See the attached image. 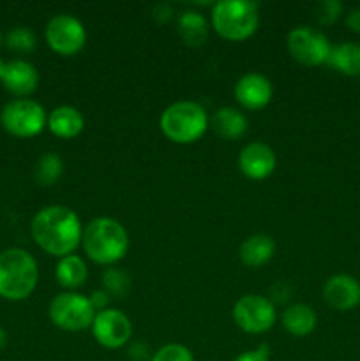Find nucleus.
Returning a JSON list of instances; mask_svg holds the SVG:
<instances>
[{"label":"nucleus","instance_id":"33","mask_svg":"<svg viewBox=\"0 0 360 361\" xmlns=\"http://www.w3.org/2000/svg\"><path fill=\"white\" fill-rule=\"evenodd\" d=\"M6 344H7V334H6V330L0 326V349L6 348Z\"/></svg>","mask_w":360,"mask_h":361},{"label":"nucleus","instance_id":"17","mask_svg":"<svg viewBox=\"0 0 360 361\" xmlns=\"http://www.w3.org/2000/svg\"><path fill=\"white\" fill-rule=\"evenodd\" d=\"M46 123H48V129L55 136L71 140V137H76L83 130L85 118L80 109L73 108V106H59V108L49 113Z\"/></svg>","mask_w":360,"mask_h":361},{"label":"nucleus","instance_id":"24","mask_svg":"<svg viewBox=\"0 0 360 361\" xmlns=\"http://www.w3.org/2000/svg\"><path fill=\"white\" fill-rule=\"evenodd\" d=\"M102 284H104V291L115 300L126 298V296L129 295L131 279L129 275L122 270L106 268L104 274H102Z\"/></svg>","mask_w":360,"mask_h":361},{"label":"nucleus","instance_id":"28","mask_svg":"<svg viewBox=\"0 0 360 361\" xmlns=\"http://www.w3.org/2000/svg\"><path fill=\"white\" fill-rule=\"evenodd\" d=\"M235 361H270V349L267 344H261L254 351H246L236 356Z\"/></svg>","mask_w":360,"mask_h":361},{"label":"nucleus","instance_id":"1","mask_svg":"<svg viewBox=\"0 0 360 361\" xmlns=\"http://www.w3.org/2000/svg\"><path fill=\"white\" fill-rule=\"evenodd\" d=\"M32 238L44 252L56 257L71 256L81 243L83 228L71 208L52 204L37 212L30 226Z\"/></svg>","mask_w":360,"mask_h":361},{"label":"nucleus","instance_id":"20","mask_svg":"<svg viewBox=\"0 0 360 361\" xmlns=\"http://www.w3.org/2000/svg\"><path fill=\"white\" fill-rule=\"evenodd\" d=\"M87 264L76 254L71 256L60 257L59 264H56L55 277L59 284L66 289H78L85 284L87 281Z\"/></svg>","mask_w":360,"mask_h":361},{"label":"nucleus","instance_id":"5","mask_svg":"<svg viewBox=\"0 0 360 361\" xmlns=\"http://www.w3.org/2000/svg\"><path fill=\"white\" fill-rule=\"evenodd\" d=\"M260 11L249 0H219L212 9V27L228 41H244L256 32Z\"/></svg>","mask_w":360,"mask_h":361},{"label":"nucleus","instance_id":"30","mask_svg":"<svg viewBox=\"0 0 360 361\" xmlns=\"http://www.w3.org/2000/svg\"><path fill=\"white\" fill-rule=\"evenodd\" d=\"M289 295H292V288H289L288 284H284V282H277V284L274 286V288L270 289V296L272 303H284L286 300L289 298Z\"/></svg>","mask_w":360,"mask_h":361},{"label":"nucleus","instance_id":"16","mask_svg":"<svg viewBox=\"0 0 360 361\" xmlns=\"http://www.w3.org/2000/svg\"><path fill=\"white\" fill-rule=\"evenodd\" d=\"M210 127L219 137L222 140H239L246 134L247 130V118L240 109L226 106V108H219L217 111L212 115Z\"/></svg>","mask_w":360,"mask_h":361},{"label":"nucleus","instance_id":"32","mask_svg":"<svg viewBox=\"0 0 360 361\" xmlns=\"http://www.w3.org/2000/svg\"><path fill=\"white\" fill-rule=\"evenodd\" d=\"M346 25L352 32H360V9L349 11V14L346 16Z\"/></svg>","mask_w":360,"mask_h":361},{"label":"nucleus","instance_id":"22","mask_svg":"<svg viewBox=\"0 0 360 361\" xmlns=\"http://www.w3.org/2000/svg\"><path fill=\"white\" fill-rule=\"evenodd\" d=\"M179 34L189 46H201L208 37V21L196 11H186L179 18Z\"/></svg>","mask_w":360,"mask_h":361},{"label":"nucleus","instance_id":"14","mask_svg":"<svg viewBox=\"0 0 360 361\" xmlns=\"http://www.w3.org/2000/svg\"><path fill=\"white\" fill-rule=\"evenodd\" d=\"M272 94H274L272 83L263 74L247 73L235 85L236 101L246 109L265 108L270 102Z\"/></svg>","mask_w":360,"mask_h":361},{"label":"nucleus","instance_id":"12","mask_svg":"<svg viewBox=\"0 0 360 361\" xmlns=\"http://www.w3.org/2000/svg\"><path fill=\"white\" fill-rule=\"evenodd\" d=\"M277 159L274 150L261 141L246 145L239 155V168L247 178L263 180L274 173Z\"/></svg>","mask_w":360,"mask_h":361},{"label":"nucleus","instance_id":"15","mask_svg":"<svg viewBox=\"0 0 360 361\" xmlns=\"http://www.w3.org/2000/svg\"><path fill=\"white\" fill-rule=\"evenodd\" d=\"M2 83L7 92L25 97V95L32 94L37 88V69L30 62H25V60H13V62L6 63Z\"/></svg>","mask_w":360,"mask_h":361},{"label":"nucleus","instance_id":"7","mask_svg":"<svg viewBox=\"0 0 360 361\" xmlns=\"http://www.w3.org/2000/svg\"><path fill=\"white\" fill-rule=\"evenodd\" d=\"M4 129L18 137H32L42 133L48 116L44 108L32 99H16L4 106L0 115Z\"/></svg>","mask_w":360,"mask_h":361},{"label":"nucleus","instance_id":"11","mask_svg":"<svg viewBox=\"0 0 360 361\" xmlns=\"http://www.w3.org/2000/svg\"><path fill=\"white\" fill-rule=\"evenodd\" d=\"M94 338L106 349H120L133 335L129 317L116 309H106L97 312L92 323Z\"/></svg>","mask_w":360,"mask_h":361},{"label":"nucleus","instance_id":"35","mask_svg":"<svg viewBox=\"0 0 360 361\" xmlns=\"http://www.w3.org/2000/svg\"><path fill=\"white\" fill-rule=\"evenodd\" d=\"M0 44H2V34H0Z\"/></svg>","mask_w":360,"mask_h":361},{"label":"nucleus","instance_id":"23","mask_svg":"<svg viewBox=\"0 0 360 361\" xmlns=\"http://www.w3.org/2000/svg\"><path fill=\"white\" fill-rule=\"evenodd\" d=\"M62 169H64L62 159H60L56 154H53V152H46V154H42L41 157L37 159V162H35L34 178L39 185L49 187L60 178Z\"/></svg>","mask_w":360,"mask_h":361},{"label":"nucleus","instance_id":"18","mask_svg":"<svg viewBox=\"0 0 360 361\" xmlns=\"http://www.w3.org/2000/svg\"><path fill=\"white\" fill-rule=\"evenodd\" d=\"M275 242L268 235H253L240 245V261L249 268H260L272 259Z\"/></svg>","mask_w":360,"mask_h":361},{"label":"nucleus","instance_id":"2","mask_svg":"<svg viewBox=\"0 0 360 361\" xmlns=\"http://www.w3.org/2000/svg\"><path fill=\"white\" fill-rule=\"evenodd\" d=\"M81 245L85 254L97 264H113L122 259L129 247V236L119 221L97 217L83 228Z\"/></svg>","mask_w":360,"mask_h":361},{"label":"nucleus","instance_id":"26","mask_svg":"<svg viewBox=\"0 0 360 361\" xmlns=\"http://www.w3.org/2000/svg\"><path fill=\"white\" fill-rule=\"evenodd\" d=\"M150 361H194V356L186 345L166 344L154 353Z\"/></svg>","mask_w":360,"mask_h":361},{"label":"nucleus","instance_id":"21","mask_svg":"<svg viewBox=\"0 0 360 361\" xmlns=\"http://www.w3.org/2000/svg\"><path fill=\"white\" fill-rule=\"evenodd\" d=\"M327 63L346 76H360V44L355 42L337 44L332 48Z\"/></svg>","mask_w":360,"mask_h":361},{"label":"nucleus","instance_id":"34","mask_svg":"<svg viewBox=\"0 0 360 361\" xmlns=\"http://www.w3.org/2000/svg\"><path fill=\"white\" fill-rule=\"evenodd\" d=\"M4 71H6V63L0 60V80H2V76H4Z\"/></svg>","mask_w":360,"mask_h":361},{"label":"nucleus","instance_id":"27","mask_svg":"<svg viewBox=\"0 0 360 361\" xmlns=\"http://www.w3.org/2000/svg\"><path fill=\"white\" fill-rule=\"evenodd\" d=\"M314 13L321 25H332L342 14V4L339 0H323L316 4Z\"/></svg>","mask_w":360,"mask_h":361},{"label":"nucleus","instance_id":"6","mask_svg":"<svg viewBox=\"0 0 360 361\" xmlns=\"http://www.w3.org/2000/svg\"><path fill=\"white\" fill-rule=\"evenodd\" d=\"M49 319L56 328L66 331H81L92 328L95 310L90 300L80 293H60L49 303Z\"/></svg>","mask_w":360,"mask_h":361},{"label":"nucleus","instance_id":"10","mask_svg":"<svg viewBox=\"0 0 360 361\" xmlns=\"http://www.w3.org/2000/svg\"><path fill=\"white\" fill-rule=\"evenodd\" d=\"M46 42L60 55H76L87 41L83 23L73 14H56L48 21L44 30Z\"/></svg>","mask_w":360,"mask_h":361},{"label":"nucleus","instance_id":"3","mask_svg":"<svg viewBox=\"0 0 360 361\" xmlns=\"http://www.w3.org/2000/svg\"><path fill=\"white\" fill-rule=\"evenodd\" d=\"M39 270L34 257L23 249L0 252V296L11 302L28 298L37 286Z\"/></svg>","mask_w":360,"mask_h":361},{"label":"nucleus","instance_id":"19","mask_svg":"<svg viewBox=\"0 0 360 361\" xmlns=\"http://www.w3.org/2000/svg\"><path fill=\"white\" fill-rule=\"evenodd\" d=\"M282 326L295 337H306L316 328L318 316L306 303H293L282 312Z\"/></svg>","mask_w":360,"mask_h":361},{"label":"nucleus","instance_id":"29","mask_svg":"<svg viewBox=\"0 0 360 361\" xmlns=\"http://www.w3.org/2000/svg\"><path fill=\"white\" fill-rule=\"evenodd\" d=\"M88 300H90V305L94 307L95 314H97V312H102V310L108 309L112 296H109L104 289H99V291L92 293V295L88 296Z\"/></svg>","mask_w":360,"mask_h":361},{"label":"nucleus","instance_id":"25","mask_svg":"<svg viewBox=\"0 0 360 361\" xmlns=\"http://www.w3.org/2000/svg\"><path fill=\"white\" fill-rule=\"evenodd\" d=\"M6 46L13 51L28 53L35 48V34L28 27H16L6 35Z\"/></svg>","mask_w":360,"mask_h":361},{"label":"nucleus","instance_id":"8","mask_svg":"<svg viewBox=\"0 0 360 361\" xmlns=\"http://www.w3.org/2000/svg\"><path fill=\"white\" fill-rule=\"evenodd\" d=\"M275 307L261 295H246L233 307V321L240 330L260 335L270 330L275 323Z\"/></svg>","mask_w":360,"mask_h":361},{"label":"nucleus","instance_id":"9","mask_svg":"<svg viewBox=\"0 0 360 361\" xmlns=\"http://www.w3.org/2000/svg\"><path fill=\"white\" fill-rule=\"evenodd\" d=\"M288 51L304 66H321L328 62L332 46L323 32L313 27H296L288 34Z\"/></svg>","mask_w":360,"mask_h":361},{"label":"nucleus","instance_id":"13","mask_svg":"<svg viewBox=\"0 0 360 361\" xmlns=\"http://www.w3.org/2000/svg\"><path fill=\"white\" fill-rule=\"evenodd\" d=\"M323 298L332 309L341 312L355 309L360 303V282L352 275H334L325 282Z\"/></svg>","mask_w":360,"mask_h":361},{"label":"nucleus","instance_id":"31","mask_svg":"<svg viewBox=\"0 0 360 361\" xmlns=\"http://www.w3.org/2000/svg\"><path fill=\"white\" fill-rule=\"evenodd\" d=\"M129 358L133 361H145L152 358L150 353H148V348L143 344V342H136L129 348Z\"/></svg>","mask_w":360,"mask_h":361},{"label":"nucleus","instance_id":"4","mask_svg":"<svg viewBox=\"0 0 360 361\" xmlns=\"http://www.w3.org/2000/svg\"><path fill=\"white\" fill-rule=\"evenodd\" d=\"M159 127L173 143L189 145L203 136L208 127V116L198 102L179 101L162 111Z\"/></svg>","mask_w":360,"mask_h":361}]
</instances>
